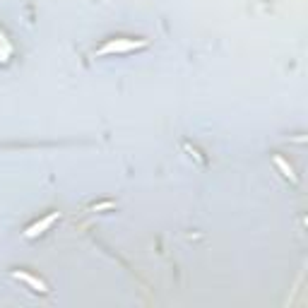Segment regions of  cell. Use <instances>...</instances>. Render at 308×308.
<instances>
[{
  "label": "cell",
  "instance_id": "cell-4",
  "mask_svg": "<svg viewBox=\"0 0 308 308\" xmlns=\"http://www.w3.org/2000/svg\"><path fill=\"white\" fill-rule=\"evenodd\" d=\"M55 219H58V212H55V214H51V217H46V219L41 221V224H34L32 229L27 231V236H36V234H41L39 229H46V226H48V224H53Z\"/></svg>",
  "mask_w": 308,
  "mask_h": 308
},
{
  "label": "cell",
  "instance_id": "cell-2",
  "mask_svg": "<svg viewBox=\"0 0 308 308\" xmlns=\"http://www.w3.org/2000/svg\"><path fill=\"white\" fill-rule=\"evenodd\" d=\"M15 277H17V279H22V282H27V284L36 286V291H41V294H46V291H48L44 282H41V279H36V277H32V275H24V272H15Z\"/></svg>",
  "mask_w": 308,
  "mask_h": 308
},
{
  "label": "cell",
  "instance_id": "cell-1",
  "mask_svg": "<svg viewBox=\"0 0 308 308\" xmlns=\"http://www.w3.org/2000/svg\"><path fill=\"white\" fill-rule=\"evenodd\" d=\"M137 46H144V44H132V41H128V44H125V41H113V44H106L104 46V48H101V53H113V51H116V53H121V51H130V48H137Z\"/></svg>",
  "mask_w": 308,
  "mask_h": 308
},
{
  "label": "cell",
  "instance_id": "cell-3",
  "mask_svg": "<svg viewBox=\"0 0 308 308\" xmlns=\"http://www.w3.org/2000/svg\"><path fill=\"white\" fill-rule=\"evenodd\" d=\"M275 164L279 166V169H282V176H284V178H289L291 183H296V176H294V169H291V166L286 164V162H284V159H282V157H275Z\"/></svg>",
  "mask_w": 308,
  "mask_h": 308
}]
</instances>
